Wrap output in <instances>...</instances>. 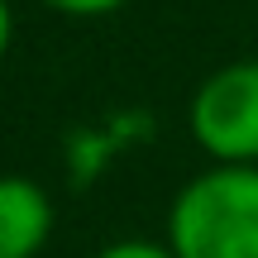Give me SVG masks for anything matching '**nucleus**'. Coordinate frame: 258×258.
Instances as JSON below:
<instances>
[{"mask_svg":"<svg viewBox=\"0 0 258 258\" xmlns=\"http://www.w3.org/2000/svg\"><path fill=\"white\" fill-rule=\"evenodd\" d=\"M167 239L177 258H258V163H220L186 182Z\"/></svg>","mask_w":258,"mask_h":258,"instance_id":"obj_1","label":"nucleus"},{"mask_svg":"<svg viewBox=\"0 0 258 258\" xmlns=\"http://www.w3.org/2000/svg\"><path fill=\"white\" fill-rule=\"evenodd\" d=\"M191 134L220 163H258V62L206 77L191 101Z\"/></svg>","mask_w":258,"mask_h":258,"instance_id":"obj_2","label":"nucleus"},{"mask_svg":"<svg viewBox=\"0 0 258 258\" xmlns=\"http://www.w3.org/2000/svg\"><path fill=\"white\" fill-rule=\"evenodd\" d=\"M53 230L48 196L24 177H0V258H34Z\"/></svg>","mask_w":258,"mask_h":258,"instance_id":"obj_3","label":"nucleus"},{"mask_svg":"<svg viewBox=\"0 0 258 258\" xmlns=\"http://www.w3.org/2000/svg\"><path fill=\"white\" fill-rule=\"evenodd\" d=\"M101 258H177L172 249H158V244H139V239H129V244H110Z\"/></svg>","mask_w":258,"mask_h":258,"instance_id":"obj_4","label":"nucleus"},{"mask_svg":"<svg viewBox=\"0 0 258 258\" xmlns=\"http://www.w3.org/2000/svg\"><path fill=\"white\" fill-rule=\"evenodd\" d=\"M43 5L62 10V15H105V10L124 5V0H43Z\"/></svg>","mask_w":258,"mask_h":258,"instance_id":"obj_5","label":"nucleus"},{"mask_svg":"<svg viewBox=\"0 0 258 258\" xmlns=\"http://www.w3.org/2000/svg\"><path fill=\"white\" fill-rule=\"evenodd\" d=\"M5 43H10V10H5V0H0V53H5Z\"/></svg>","mask_w":258,"mask_h":258,"instance_id":"obj_6","label":"nucleus"}]
</instances>
